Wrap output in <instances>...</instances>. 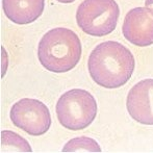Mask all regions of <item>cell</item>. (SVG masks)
Masks as SVG:
<instances>
[{"instance_id": "obj_2", "label": "cell", "mask_w": 153, "mask_h": 153, "mask_svg": "<svg viewBox=\"0 0 153 153\" xmlns=\"http://www.w3.org/2000/svg\"><path fill=\"white\" fill-rule=\"evenodd\" d=\"M81 57V43L73 30L56 27L42 36L38 46V59L46 70L65 73L75 68Z\"/></svg>"}, {"instance_id": "obj_10", "label": "cell", "mask_w": 153, "mask_h": 153, "mask_svg": "<svg viewBox=\"0 0 153 153\" xmlns=\"http://www.w3.org/2000/svg\"><path fill=\"white\" fill-rule=\"evenodd\" d=\"M101 152L99 144L95 140L88 137H79L72 139L64 146L62 152Z\"/></svg>"}, {"instance_id": "obj_7", "label": "cell", "mask_w": 153, "mask_h": 153, "mask_svg": "<svg viewBox=\"0 0 153 153\" xmlns=\"http://www.w3.org/2000/svg\"><path fill=\"white\" fill-rule=\"evenodd\" d=\"M129 116L144 125H153V79H144L134 85L126 99Z\"/></svg>"}, {"instance_id": "obj_9", "label": "cell", "mask_w": 153, "mask_h": 153, "mask_svg": "<svg viewBox=\"0 0 153 153\" xmlns=\"http://www.w3.org/2000/svg\"><path fill=\"white\" fill-rule=\"evenodd\" d=\"M31 152L27 141L16 132L10 130L1 131V152Z\"/></svg>"}, {"instance_id": "obj_8", "label": "cell", "mask_w": 153, "mask_h": 153, "mask_svg": "<svg viewBox=\"0 0 153 153\" xmlns=\"http://www.w3.org/2000/svg\"><path fill=\"white\" fill-rule=\"evenodd\" d=\"M6 18L16 24H29L40 18L45 8V0H2Z\"/></svg>"}, {"instance_id": "obj_1", "label": "cell", "mask_w": 153, "mask_h": 153, "mask_svg": "<svg viewBox=\"0 0 153 153\" xmlns=\"http://www.w3.org/2000/svg\"><path fill=\"white\" fill-rule=\"evenodd\" d=\"M135 61L127 47L115 41L97 45L91 52L88 68L92 79L105 89H117L130 79Z\"/></svg>"}, {"instance_id": "obj_5", "label": "cell", "mask_w": 153, "mask_h": 153, "mask_svg": "<svg viewBox=\"0 0 153 153\" xmlns=\"http://www.w3.org/2000/svg\"><path fill=\"white\" fill-rule=\"evenodd\" d=\"M10 117L13 124L30 135H42L51 126L48 107L40 100L23 98L10 108Z\"/></svg>"}, {"instance_id": "obj_3", "label": "cell", "mask_w": 153, "mask_h": 153, "mask_svg": "<svg viewBox=\"0 0 153 153\" xmlns=\"http://www.w3.org/2000/svg\"><path fill=\"white\" fill-rule=\"evenodd\" d=\"M59 123L70 130H81L92 124L97 115V102L85 90L72 89L64 93L56 103Z\"/></svg>"}, {"instance_id": "obj_4", "label": "cell", "mask_w": 153, "mask_h": 153, "mask_svg": "<svg viewBox=\"0 0 153 153\" xmlns=\"http://www.w3.org/2000/svg\"><path fill=\"white\" fill-rule=\"evenodd\" d=\"M120 16L115 0H85L76 12V22L80 29L93 36H104L116 29Z\"/></svg>"}, {"instance_id": "obj_6", "label": "cell", "mask_w": 153, "mask_h": 153, "mask_svg": "<svg viewBox=\"0 0 153 153\" xmlns=\"http://www.w3.org/2000/svg\"><path fill=\"white\" fill-rule=\"evenodd\" d=\"M124 38L139 47L153 44V13L147 7H134L126 14L122 26Z\"/></svg>"}, {"instance_id": "obj_12", "label": "cell", "mask_w": 153, "mask_h": 153, "mask_svg": "<svg viewBox=\"0 0 153 153\" xmlns=\"http://www.w3.org/2000/svg\"><path fill=\"white\" fill-rule=\"evenodd\" d=\"M56 1L61 2V3H71V2H74L75 0H56Z\"/></svg>"}, {"instance_id": "obj_11", "label": "cell", "mask_w": 153, "mask_h": 153, "mask_svg": "<svg viewBox=\"0 0 153 153\" xmlns=\"http://www.w3.org/2000/svg\"><path fill=\"white\" fill-rule=\"evenodd\" d=\"M145 7L149 8L153 13V0H146L145 1Z\"/></svg>"}]
</instances>
